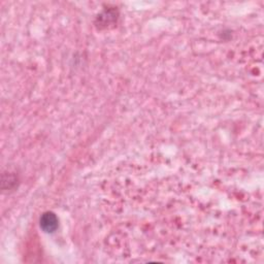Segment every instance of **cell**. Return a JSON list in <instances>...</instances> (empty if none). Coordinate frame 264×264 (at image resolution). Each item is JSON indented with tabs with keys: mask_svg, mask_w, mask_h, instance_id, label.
<instances>
[{
	"mask_svg": "<svg viewBox=\"0 0 264 264\" xmlns=\"http://www.w3.org/2000/svg\"><path fill=\"white\" fill-rule=\"evenodd\" d=\"M41 228L48 233H52L57 230L59 226V220L57 216L52 212H47L42 215L40 220Z\"/></svg>",
	"mask_w": 264,
	"mask_h": 264,
	"instance_id": "6da1fadb",
	"label": "cell"
}]
</instances>
